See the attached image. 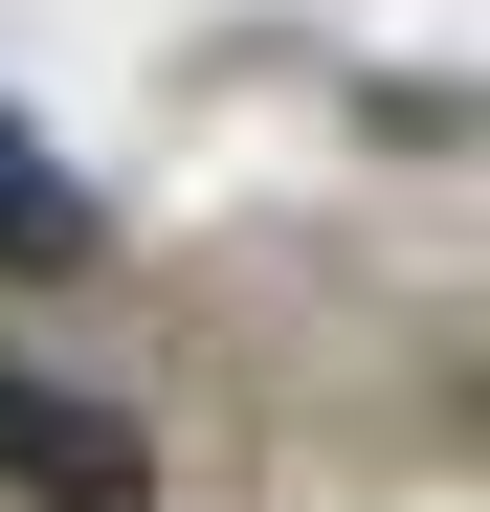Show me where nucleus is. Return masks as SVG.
Here are the masks:
<instances>
[{
    "mask_svg": "<svg viewBox=\"0 0 490 512\" xmlns=\"http://www.w3.org/2000/svg\"><path fill=\"white\" fill-rule=\"evenodd\" d=\"M0 490H23V512H156V446L90 379H23V357H0Z\"/></svg>",
    "mask_w": 490,
    "mask_h": 512,
    "instance_id": "obj_1",
    "label": "nucleus"
},
{
    "mask_svg": "<svg viewBox=\"0 0 490 512\" xmlns=\"http://www.w3.org/2000/svg\"><path fill=\"white\" fill-rule=\"evenodd\" d=\"M90 245H112V223H90V179H67L23 112H0V268H90Z\"/></svg>",
    "mask_w": 490,
    "mask_h": 512,
    "instance_id": "obj_2",
    "label": "nucleus"
}]
</instances>
